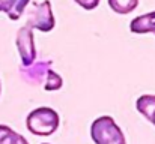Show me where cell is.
<instances>
[{"label":"cell","mask_w":155,"mask_h":144,"mask_svg":"<svg viewBox=\"0 0 155 144\" xmlns=\"http://www.w3.org/2000/svg\"><path fill=\"white\" fill-rule=\"evenodd\" d=\"M51 68V62L50 60H42V62H33L32 65L29 66H24L21 69V75L23 78L30 83V84H39L44 81L45 75H47V71Z\"/></svg>","instance_id":"obj_5"},{"label":"cell","mask_w":155,"mask_h":144,"mask_svg":"<svg viewBox=\"0 0 155 144\" xmlns=\"http://www.w3.org/2000/svg\"><path fill=\"white\" fill-rule=\"evenodd\" d=\"M44 144H48V143H44Z\"/></svg>","instance_id":"obj_14"},{"label":"cell","mask_w":155,"mask_h":144,"mask_svg":"<svg viewBox=\"0 0 155 144\" xmlns=\"http://www.w3.org/2000/svg\"><path fill=\"white\" fill-rule=\"evenodd\" d=\"M0 144H29L27 140L6 125H0Z\"/></svg>","instance_id":"obj_8"},{"label":"cell","mask_w":155,"mask_h":144,"mask_svg":"<svg viewBox=\"0 0 155 144\" xmlns=\"http://www.w3.org/2000/svg\"><path fill=\"white\" fill-rule=\"evenodd\" d=\"M26 26L30 29H38L41 32H51L56 26V20L51 11L50 0H44L42 3H32Z\"/></svg>","instance_id":"obj_3"},{"label":"cell","mask_w":155,"mask_h":144,"mask_svg":"<svg viewBox=\"0 0 155 144\" xmlns=\"http://www.w3.org/2000/svg\"><path fill=\"white\" fill-rule=\"evenodd\" d=\"M154 33H155V32H154Z\"/></svg>","instance_id":"obj_15"},{"label":"cell","mask_w":155,"mask_h":144,"mask_svg":"<svg viewBox=\"0 0 155 144\" xmlns=\"http://www.w3.org/2000/svg\"><path fill=\"white\" fill-rule=\"evenodd\" d=\"M146 119H148V120H149V122H151L152 125H155V107L152 108V111L149 113V116H148Z\"/></svg>","instance_id":"obj_12"},{"label":"cell","mask_w":155,"mask_h":144,"mask_svg":"<svg viewBox=\"0 0 155 144\" xmlns=\"http://www.w3.org/2000/svg\"><path fill=\"white\" fill-rule=\"evenodd\" d=\"M59 114L50 107H39L29 113L26 119L27 129L39 137H48L59 128Z\"/></svg>","instance_id":"obj_1"},{"label":"cell","mask_w":155,"mask_h":144,"mask_svg":"<svg viewBox=\"0 0 155 144\" xmlns=\"http://www.w3.org/2000/svg\"><path fill=\"white\" fill-rule=\"evenodd\" d=\"M30 0H0V12H5L11 20H18L29 6Z\"/></svg>","instance_id":"obj_7"},{"label":"cell","mask_w":155,"mask_h":144,"mask_svg":"<svg viewBox=\"0 0 155 144\" xmlns=\"http://www.w3.org/2000/svg\"><path fill=\"white\" fill-rule=\"evenodd\" d=\"M130 30L133 33L137 35H145V33H154L155 32V11L154 12H148L145 15L136 17L131 24H130Z\"/></svg>","instance_id":"obj_6"},{"label":"cell","mask_w":155,"mask_h":144,"mask_svg":"<svg viewBox=\"0 0 155 144\" xmlns=\"http://www.w3.org/2000/svg\"><path fill=\"white\" fill-rule=\"evenodd\" d=\"M62 84H63L62 77H60L57 72H54V71H51V69H48V71H47V75H45V84H44V89L48 90V92L59 90V89L62 87Z\"/></svg>","instance_id":"obj_10"},{"label":"cell","mask_w":155,"mask_h":144,"mask_svg":"<svg viewBox=\"0 0 155 144\" xmlns=\"http://www.w3.org/2000/svg\"><path fill=\"white\" fill-rule=\"evenodd\" d=\"M110 8L116 14H130L139 6V0H108Z\"/></svg>","instance_id":"obj_9"},{"label":"cell","mask_w":155,"mask_h":144,"mask_svg":"<svg viewBox=\"0 0 155 144\" xmlns=\"http://www.w3.org/2000/svg\"><path fill=\"white\" fill-rule=\"evenodd\" d=\"M0 93H2V86H0Z\"/></svg>","instance_id":"obj_13"},{"label":"cell","mask_w":155,"mask_h":144,"mask_svg":"<svg viewBox=\"0 0 155 144\" xmlns=\"http://www.w3.org/2000/svg\"><path fill=\"white\" fill-rule=\"evenodd\" d=\"M91 137L95 144H127L122 129L110 116H101L92 122Z\"/></svg>","instance_id":"obj_2"},{"label":"cell","mask_w":155,"mask_h":144,"mask_svg":"<svg viewBox=\"0 0 155 144\" xmlns=\"http://www.w3.org/2000/svg\"><path fill=\"white\" fill-rule=\"evenodd\" d=\"M17 48H18L23 66H29L36 60V48H35V42H33V32L30 27L23 26L18 30Z\"/></svg>","instance_id":"obj_4"},{"label":"cell","mask_w":155,"mask_h":144,"mask_svg":"<svg viewBox=\"0 0 155 144\" xmlns=\"http://www.w3.org/2000/svg\"><path fill=\"white\" fill-rule=\"evenodd\" d=\"M77 5H80L83 9H86V11H92V9H95L98 5H100V0H74Z\"/></svg>","instance_id":"obj_11"}]
</instances>
